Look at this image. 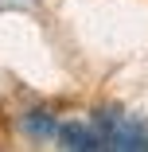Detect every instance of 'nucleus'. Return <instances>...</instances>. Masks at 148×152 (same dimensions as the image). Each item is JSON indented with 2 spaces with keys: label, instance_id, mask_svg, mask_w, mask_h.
<instances>
[{
  "label": "nucleus",
  "instance_id": "2",
  "mask_svg": "<svg viewBox=\"0 0 148 152\" xmlns=\"http://www.w3.org/2000/svg\"><path fill=\"white\" fill-rule=\"evenodd\" d=\"M55 137L63 140V148H78V152H98V148H105V144H101V133H98L94 121H90V125H78V121H70V125H58Z\"/></svg>",
  "mask_w": 148,
  "mask_h": 152
},
{
  "label": "nucleus",
  "instance_id": "1",
  "mask_svg": "<svg viewBox=\"0 0 148 152\" xmlns=\"http://www.w3.org/2000/svg\"><path fill=\"white\" fill-rule=\"evenodd\" d=\"M94 125H98L105 148H117V152H148V121H140V117H125L117 109H101L94 117Z\"/></svg>",
  "mask_w": 148,
  "mask_h": 152
},
{
  "label": "nucleus",
  "instance_id": "3",
  "mask_svg": "<svg viewBox=\"0 0 148 152\" xmlns=\"http://www.w3.org/2000/svg\"><path fill=\"white\" fill-rule=\"evenodd\" d=\"M55 129H58V125H55V117L43 113V109H31V113L23 117V133H27V137H35V140H47Z\"/></svg>",
  "mask_w": 148,
  "mask_h": 152
}]
</instances>
